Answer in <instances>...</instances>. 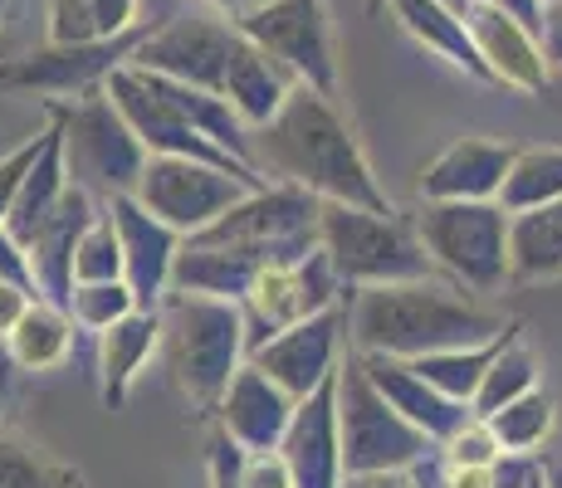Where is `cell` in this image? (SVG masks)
Wrapping results in <instances>:
<instances>
[{"mask_svg":"<svg viewBox=\"0 0 562 488\" xmlns=\"http://www.w3.org/2000/svg\"><path fill=\"white\" fill-rule=\"evenodd\" d=\"M103 279H123V245L108 211L93 215L74 245V284H103Z\"/></svg>","mask_w":562,"mask_h":488,"instance_id":"cell-33","label":"cell"},{"mask_svg":"<svg viewBox=\"0 0 562 488\" xmlns=\"http://www.w3.org/2000/svg\"><path fill=\"white\" fill-rule=\"evenodd\" d=\"M446 5H456V10H464V5H470V0H446Z\"/></svg>","mask_w":562,"mask_h":488,"instance_id":"cell-49","label":"cell"},{"mask_svg":"<svg viewBox=\"0 0 562 488\" xmlns=\"http://www.w3.org/2000/svg\"><path fill=\"white\" fill-rule=\"evenodd\" d=\"M342 328H348V313L342 298L328 308L308 313V318L289 322V328L269 332L265 342H255L245 352V362L259 366L274 386H284L294 400H304L313 386H323L338 372V352H342Z\"/></svg>","mask_w":562,"mask_h":488,"instance_id":"cell-14","label":"cell"},{"mask_svg":"<svg viewBox=\"0 0 562 488\" xmlns=\"http://www.w3.org/2000/svg\"><path fill=\"white\" fill-rule=\"evenodd\" d=\"M533 469H538V464L528 459V454H499V459H494V479H490V488H528Z\"/></svg>","mask_w":562,"mask_h":488,"instance_id":"cell-39","label":"cell"},{"mask_svg":"<svg viewBox=\"0 0 562 488\" xmlns=\"http://www.w3.org/2000/svg\"><path fill=\"white\" fill-rule=\"evenodd\" d=\"M514 332H524V328H518V322H509V328L494 332L490 342H470V347H440V352H420V356H411V366H416V372L426 376V382L436 386V390H446L450 400H464V406H470L474 390H480L484 366L494 362V352H499V347L509 342Z\"/></svg>","mask_w":562,"mask_h":488,"instance_id":"cell-27","label":"cell"},{"mask_svg":"<svg viewBox=\"0 0 562 488\" xmlns=\"http://www.w3.org/2000/svg\"><path fill=\"white\" fill-rule=\"evenodd\" d=\"M562 279V195L509 215V284Z\"/></svg>","mask_w":562,"mask_h":488,"instance_id":"cell-25","label":"cell"},{"mask_svg":"<svg viewBox=\"0 0 562 488\" xmlns=\"http://www.w3.org/2000/svg\"><path fill=\"white\" fill-rule=\"evenodd\" d=\"M250 161L259 171H274L289 186L318 195V201L392 211L348 117L338 113L328 93L308 89V83H294L279 113L250 133Z\"/></svg>","mask_w":562,"mask_h":488,"instance_id":"cell-1","label":"cell"},{"mask_svg":"<svg viewBox=\"0 0 562 488\" xmlns=\"http://www.w3.org/2000/svg\"><path fill=\"white\" fill-rule=\"evenodd\" d=\"M338 435H342V474L367 469H411L420 454L436 450L386 396L367 382L362 356L338 362Z\"/></svg>","mask_w":562,"mask_h":488,"instance_id":"cell-7","label":"cell"},{"mask_svg":"<svg viewBox=\"0 0 562 488\" xmlns=\"http://www.w3.org/2000/svg\"><path fill=\"white\" fill-rule=\"evenodd\" d=\"M318 245L328 254L342 288L406 284V279H436L426 245L416 240V225L396 211H362V205L323 201Z\"/></svg>","mask_w":562,"mask_h":488,"instance_id":"cell-4","label":"cell"},{"mask_svg":"<svg viewBox=\"0 0 562 488\" xmlns=\"http://www.w3.org/2000/svg\"><path fill=\"white\" fill-rule=\"evenodd\" d=\"M548 488H562V469H548Z\"/></svg>","mask_w":562,"mask_h":488,"instance_id":"cell-48","label":"cell"},{"mask_svg":"<svg viewBox=\"0 0 562 488\" xmlns=\"http://www.w3.org/2000/svg\"><path fill=\"white\" fill-rule=\"evenodd\" d=\"M10 396H15V362H10L5 347H0V410L10 406Z\"/></svg>","mask_w":562,"mask_h":488,"instance_id":"cell-46","label":"cell"},{"mask_svg":"<svg viewBox=\"0 0 562 488\" xmlns=\"http://www.w3.org/2000/svg\"><path fill=\"white\" fill-rule=\"evenodd\" d=\"M396 15V25L406 30L416 45H426L430 54L450 64V69L470 73V79L490 83V69H484L480 49H474V35H470V20L464 10L446 5V0H386Z\"/></svg>","mask_w":562,"mask_h":488,"instance_id":"cell-23","label":"cell"},{"mask_svg":"<svg viewBox=\"0 0 562 488\" xmlns=\"http://www.w3.org/2000/svg\"><path fill=\"white\" fill-rule=\"evenodd\" d=\"M358 356H362L367 382L382 390L386 406L402 410V416H406L426 440L446 444V440L464 425V420L474 416V410L464 406V400H450L446 390L430 386L426 376H420L416 366L406 362V356H382V352H358Z\"/></svg>","mask_w":562,"mask_h":488,"instance_id":"cell-18","label":"cell"},{"mask_svg":"<svg viewBox=\"0 0 562 488\" xmlns=\"http://www.w3.org/2000/svg\"><path fill=\"white\" fill-rule=\"evenodd\" d=\"M0 488H83V474L40 444L0 430Z\"/></svg>","mask_w":562,"mask_h":488,"instance_id":"cell-31","label":"cell"},{"mask_svg":"<svg viewBox=\"0 0 562 488\" xmlns=\"http://www.w3.org/2000/svg\"><path fill=\"white\" fill-rule=\"evenodd\" d=\"M294 488H338L342 484V435H338V372L294 400L289 430L279 440Z\"/></svg>","mask_w":562,"mask_h":488,"instance_id":"cell-16","label":"cell"},{"mask_svg":"<svg viewBox=\"0 0 562 488\" xmlns=\"http://www.w3.org/2000/svg\"><path fill=\"white\" fill-rule=\"evenodd\" d=\"M35 303V293H25V288H15V284H0V342L10 338V328L20 322V313Z\"/></svg>","mask_w":562,"mask_h":488,"instance_id":"cell-41","label":"cell"},{"mask_svg":"<svg viewBox=\"0 0 562 488\" xmlns=\"http://www.w3.org/2000/svg\"><path fill=\"white\" fill-rule=\"evenodd\" d=\"M528 488H548V469H543V464L533 469V479H528Z\"/></svg>","mask_w":562,"mask_h":488,"instance_id":"cell-47","label":"cell"},{"mask_svg":"<svg viewBox=\"0 0 562 488\" xmlns=\"http://www.w3.org/2000/svg\"><path fill=\"white\" fill-rule=\"evenodd\" d=\"M137 298L133 288L123 284V279H103V284H74L69 288V303H64V313L74 318V328L83 332H103L113 328L123 313H133Z\"/></svg>","mask_w":562,"mask_h":488,"instance_id":"cell-32","label":"cell"},{"mask_svg":"<svg viewBox=\"0 0 562 488\" xmlns=\"http://www.w3.org/2000/svg\"><path fill=\"white\" fill-rule=\"evenodd\" d=\"M352 347L382 356H420L440 347L490 342L509 322L499 313L480 308L464 293L436 284V279H406V284L352 288Z\"/></svg>","mask_w":562,"mask_h":488,"instance_id":"cell-2","label":"cell"},{"mask_svg":"<svg viewBox=\"0 0 562 488\" xmlns=\"http://www.w3.org/2000/svg\"><path fill=\"white\" fill-rule=\"evenodd\" d=\"M411 488H450L446 479V464H440V450H430V454H420L416 464H411Z\"/></svg>","mask_w":562,"mask_h":488,"instance_id":"cell-42","label":"cell"},{"mask_svg":"<svg viewBox=\"0 0 562 488\" xmlns=\"http://www.w3.org/2000/svg\"><path fill=\"white\" fill-rule=\"evenodd\" d=\"M553 396H543V390H524V396H514L509 406H499L494 416H480L484 425H490L494 444H499L504 454H533L538 444L553 435Z\"/></svg>","mask_w":562,"mask_h":488,"instance_id":"cell-29","label":"cell"},{"mask_svg":"<svg viewBox=\"0 0 562 488\" xmlns=\"http://www.w3.org/2000/svg\"><path fill=\"white\" fill-rule=\"evenodd\" d=\"M533 386H538V356L528 352V342L514 332V338L494 352V362L484 366L470 410L474 416H494L499 406H509L514 396H524V390H533Z\"/></svg>","mask_w":562,"mask_h":488,"instance_id":"cell-30","label":"cell"},{"mask_svg":"<svg viewBox=\"0 0 562 488\" xmlns=\"http://www.w3.org/2000/svg\"><path fill=\"white\" fill-rule=\"evenodd\" d=\"M49 117L59 123L64 171L79 191H89L93 201H108V195H127L137 186L147 167V147L137 143V133L103 93V83L74 93V103H49Z\"/></svg>","mask_w":562,"mask_h":488,"instance_id":"cell-5","label":"cell"},{"mask_svg":"<svg viewBox=\"0 0 562 488\" xmlns=\"http://www.w3.org/2000/svg\"><path fill=\"white\" fill-rule=\"evenodd\" d=\"M338 488H411L406 469H367V474H342Z\"/></svg>","mask_w":562,"mask_h":488,"instance_id":"cell-43","label":"cell"},{"mask_svg":"<svg viewBox=\"0 0 562 488\" xmlns=\"http://www.w3.org/2000/svg\"><path fill=\"white\" fill-rule=\"evenodd\" d=\"M342 293H352V288L338 284V274H333V264H328V254H323V245L308 249L304 259H289V264H269L265 274H259L255 284L245 288V298H240L245 338H250V347L265 342L269 332H279V328H289V322L308 318V313L328 308V303H338Z\"/></svg>","mask_w":562,"mask_h":488,"instance_id":"cell-13","label":"cell"},{"mask_svg":"<svg viewBox=\"0 0 562 488\" xmlns=\"http://www.w3.org/2000/svg\"><path fill=\"white\" fill-rule=\"evenodd\" d=\"M240 484L245 488H294L279 450H240Z\"/></svg>","mask_w":562,"mask_h":488,"instance_id":"cell-35","label":"cell"},{"mask_svg":"<svg viewBox=\"0 0 562 488\" xmlns=\"http://www.w3.org/2000/svg\"><path fill=\"white\" fill-rule=\"evenodd\" d=\"M5 356L15 362V372H54V366L69 362L74 347V318L49 298H35L20 322L10 328V338L0 342Z\"/></svg>","mask_w":562,"mask_h":488,"instance_id":"cell-26","label":"cell"},{"mask_svg":"<svg viewBox=\"0 0 562 488\" xmlns=\"http://www.w3.org/2000/svg\"><path fill=\"white\" fill-rule=\"evenodd\" d=\"M416 240L460 288L499 293L509 284V211L499 201H426Z\"/></svg>","mask_w":562,"mask_h":488,"instance_id":"cell-6","label":"cell"},{"mask_svg":"<svg viewBox=\"0 0 562 488\" xmlns=\"http://www.w3.org/2000/svg\"><path fill=\"white\" fill-rule=\"evenodd\" d=\"M240 39V30L231 25L225 15H177V20H161L143 35V45L133 49V69L161 73V79H177L191 83V89L205 93H221L225 79V64H231V49Z\"/></svg>","mask_w":562,"mask_h":488,"instance_id":"cell-12","label":"cell"},{"mask_svg":"<svg viewBox=\"0 0 562 488\" xmlns=\"http://www.w3.org/2000/svg\"><path fill=\"white\" fill-rule=\"evenodd\" d=\"M562 195V147H514V161L504 171V186L494 201L504 211H528Z\"/></svg>","mask_w":562,"mask_h":488,"instance_id":"cell-28","label":"cell"},{"mask_svg":"<svg viewBox=\"0 0 562 488\" xmlns=\"http://www.w3.org/2000/svg\"><path fill=\"white\" fill-rule=\"evenodd\" d=\"M514 161L509 143L494 137H456L426 171H420V201H494L504 171Z\"/></svg>","mask_w":562,"mask_h":488,"instance_id":"cell-21","label":"cell"},{"mask_svg":"<svg viewBox=\"0 0 562 488\" xmlns=\"http://www.w3.org/2000/svg\"><path fill=\"white\" fill-rule=\"evenodd\" d=\"M464 20H470L474 49H480L484 69H490V83H509V89H524V93H543L553 64H548L543 39H538L533 30L509 20L504 10H490V5H464Z\"/></svg>","mask_w":562,"mask_h":488,"instance_id":"cell-19","label":"cell"},{"mask_svg":"<svg viewBox=\"0 0 562 488\" xmlns=\"http://www.w3.org/2000/svg\"><path fill=\"white\" fill-rule=\"evenodd\" d=\"M250 191L235 171L215 167V161H196V157H147L143 177H137L133 195L157 215L161 225L187 240V235L205 230L211 220H221L240 195Z\"/></svg>","mask_w":562,"mask_h":488,"instance_id":"cell-10","label":"cell"},{"mask_svg":"<svg viewBox=\"0 0 562 488\" xmlns=\"http://www.w3.org/2000/svg\"><path fill=\"white\" fill-rule=\"evenodd\" d=\"M436 450H440V459H446V464H494L504 454L480 416H470L456 435H450L446 444H436Z\"/></svg>","mask_w":562,"mask_h":488,"instance_id":"cell-34","label":"cell"},{"mask_svg":"<svg viewBox=\"0 0 562 488\" xmlns=\"http://www.w3.org/2000/svg\"><path fill=\"white\" fill-rule=\"evenodd\" d=\"M153 25H127L123 35L103 39H49L45 49L20 54V59L0 64V89L10 93H83L99 89L113 69L133 59L143 35Z\"/></svg>","mask_w":562,"mask_h":488,"instance_id":"cell-11","label":"cell"},{"mask_svg":"<svg viewBox=\"0 0 562 488\" xmlns=\"http://www.w3.org/2000/svg\"><path fill=\"white\" fill-rule=\"evenodd\" d=\"M103 211L117 230V245H123V284L133 288L137 308H157L161 293L171 288V264H177L181 235L171 225H161L133 191L108 195Z\"/></svg>","mask_w":562,"mask_h":488,"instance_id":"cell-15","label":"cell"},{"mask_svg":"<svg viewBox=\"0 0 562 488\" xmlns=\"http://www.w3.org/2000/svg\"><path fill=\"white\" fill-rule=\"evenodd\" d=\"M161 318V356L171 366V382L196 410L215 416L231 376L245 366L250 338H245V313L235 298L215 293L167 288L157 303Z\"/></svg>","mask_w":562,"mask_h":488,"instance_id":"cell-3","label":"cell"},{"mask_svg":"<svg viewBox=\"0 0 562 488\" xmlns=\"http://www.w3.org/2000/svg\"><path fill=\"white\" fill-rule=\"evenodd\" d=\"M538 39H543L548 64H562V0H548V10H543V30H538Z\"/></svg>","mask_w":562,"mask_h":488,"instance_id":"cell-44","label":"cell"},{"mask_svg":"<svg viewBox=\"0 0 562 488\" xmlns=\"http://www.w3.org/2000/svg\"><path fill=\"white\" fill-rule=\"evenodd\" d=\"M5 5H10V0H0V15H5Z\"/></svg>","mask_w":562,"mask_h":488,"instance_id":"cell-50","label":"cell"},{"mask_svg":"<svg viewBox=\"0 0 562 488\" xmlns=\"http://www.w3.org/2000/svg\"><path fill=\"white\" fill-rule=\"evenodd\" d=\"M99 382H103V406L117 410L133 390L137 372L153 362V352L161 347V318L157 308H133L99 332Z\"/></svg>","mask_w":562,"mask_h":488,"instance_id":"cell-24","label":"cell"},{"mask_svg":"<svg viewBox=\"0 0 562 488\" xmlns=\"http://www.w3.org/2000/svg\"><path fill=\"white\" fill-rule=\"evenodd\" d=\"M0 284H15V288H25V293L40 298V284H35V269H30L25 245H20L5 225H0Z\"/></svg>","mask_w":562,"mask_h":488,"instance_id":"cell-38","label":"cell"},{"mask_svg":"<svg viewBox=\"0 0 562 488\" xmlns=\"http://www.w3.org/2000/svg\"><path fill=\"white\" fill-rule=\"evenodd\" d=\"M470 5L504 10L509 20H518V25H528V30L538 35V30H543V10H548V0H470Z\"/></svg>","mask_w":562,"mask_h":488,"instance_id":"cell-40","label":"cell"},{"mask_svg":"<svg viewBox=\"0 0 562 488\" xmlns=\"http://www.w3.org/2000/svg\"><path fill=\"white\" fill-rule=\"evenodd\" d=\"M99 211H103V205L93 201L89 191H79L69 181L64 195L54 201V211L25 235V240H20V245H25V254H30V269H35L40 298L59 303V308L69 303V288H74V245H79L83 225H89Z\"/></svg>","mask_w":562,"mask_h":488,"instance_id":"cell-17","label":"cell"},{"mask_svg":"<svg viewBox=\"0 0 562 488\" xmlns=\"http://www.w3.org/2000/svg\"><path fill=\"white\" fill-rule=\"evenodd\" d=\"M289 416H294V396L284 386H274L259 366L245 362L240 372L231 376L221 406H215V420L240 450H279L289 430Z\"/></svg>","mask_w":562,"mask_h":488,"instance_id":"cell-20","label":"cell"},{"mask_svg":"<svg viewBox=\"0 0 562 488\" xmlns=\"http://www.w3.org/2000/svg\"><path fill=\"white\" fill-rule=\"evenodd\" d=\"M235 30L284 64L299 83L338 98V49H333V20L323 0H265L245 10Z\"/></svg>","mask_w":562,"mask_h":488,"instance_id":"cell-8","label":"cell"},{"mask_svg":"<svg viewBox=\"0 0 562 488\" xmlns=\"http://www.w3.org/2000/svg\"><path fill=\"white\" fill-rule=\"evenodd\" d=\"M372 5H386V0H372Z\"/></svg>","mask_w":562,"mask_h":488,"instance_id":"cell-51","label":"cell"},{"mask_svg":"<svg viewBox=\"0 0 562 488\" xmlns=\"http://www.w3.org/2000/svg\"><path fill=\"white\" fill-rule=\"evenodd\" d=\"M294 73L284 69L279 59H269L259 45H250V39H235L231 49V64H225V79H221V98L240 113V123L250 127H265L269 117L279 113V103L289 98V89H294Z\"/></svg>","mask_w":562,"mask_h":488,"instance_id":"cell-22","label":"cell"},{"mask_svg":"<svg viewBox=\"0 0 562 488\" xmlns=\"http://www.w3.org/2000/svg\"><path fill=\"white\" fill-rule=\"evenodd\" d=\"M103 93L113 98V107L127 117V127L137 133V143L147 147V157H196V161H215V167L235 171V177L245 181L250 191L269 186L265 177H259V167H250V161L231 157L225 147H215L211 137H201L196 127L187 123V117L177 113V107L167 103L153 79H147L143 69H133V64H123V69H113L103 79Z\"/></svg>","mask_w":562,"mask_h":488,"instance_id":"cell-9","label":"cell"},{"mask_svg":"<svg viewBox=\"0 0 562 488\" xmlns=\"http://www.w3.org/2000/svg\"><path fill=\"white\" fill-rule=\"evenodd\" d=\"M205 10H215V15H225L235 25V20L245 15V10H255V5H265V0H201Z\"/></svg>","mask_w":562,"mask_h":488,"instance_id":"cell-45","label":"cell"},{"mask_svg":"<svg viewBox=\"0 0 562 488\" xmlns=\"http://www.w3.org/2000/svg\"><path fill=\"white\" fill-rule=\"evenodd\" d=\"M205 474H211V488H245L240 484V444L225 435V430H215L211 454H205Z\"/></svg>","mask_w":562,"mask_h":488,"instance_id":"cell-37","label":"cell"},{"mask_svg":"<svg viewBox=\"0 0 562 488\" xmlns=\"http://www.w3.org/2000/svg\"><path fill=\"white\" fill-rule=\"evenodd\" d=\"M40 147H45V133L25 137V143H20L15 151H5V157H0V225H5L10 201H15V191H20V177H25L30 161L40 157Z\"/></svg>","mask_w":562,"mask_h":488,"instance_id":"cell-36","label":"cell"}]
</instances>
